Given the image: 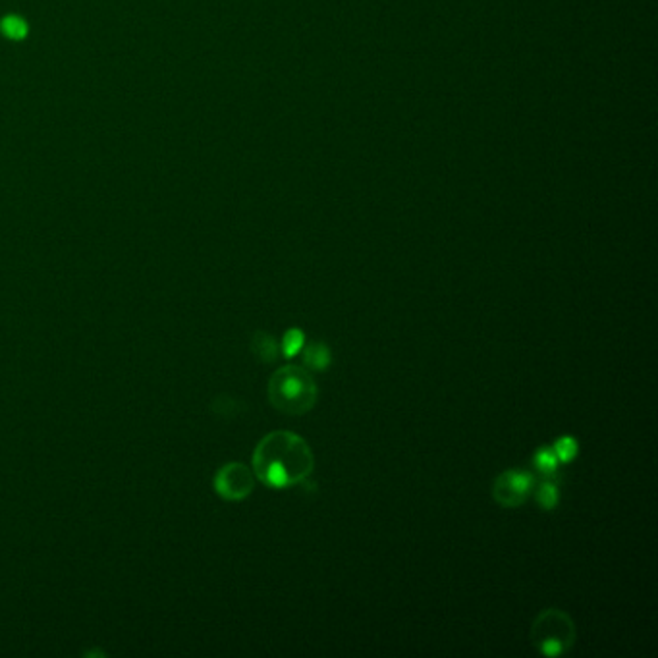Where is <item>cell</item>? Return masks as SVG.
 <instances>
[{
  "instance_id": "6da1fadb",
  "label": "cell",
  "mask_w": 658,
  "mask_h": 658,
  "mask_svg": "<svg viewBox=\"0 0 658 658\" xmlns=\"http://www.w3.org/2000/svg\"><path fill=\"white\" fill-rule=\"evenodd\" d=\"M315 469L307 441L292 431H273L253 450V473L268 489L282 491L305 481Z\"/></svg>"
},
{
  "instance_id": "7a4b0ae2",
  "label": "cell",
  "mask_w": 658,
  "mask_h": 658,
  "mask_svg": "<svg viewBox=\"0 0 658 658\" xmlns=\"http://www.w3.org/2000/svg\"><path fill=\"white\" fill-rule=\"evenodd\" d=\"M268 401L286 415H305L315 408L317 383L305 367L284 365L276 369L267 386Z\"/></svg>"
},
{
  "instance_id": "3957f363",
  "label": "cell",
  "mask_w": 658,
  "mask_h": 658,
  "mask_svg": "<svg viewBox=\"0 0 658 658\" xmlns=\"http://www.w3.org/2000/svg\"><path fill=\"white\" fill-rule=\"evenodd\" d=\"M577 629L572 616L558 609L539 612L531 625V641L542 657H562L572 650Z\"/></svg>"
},
{
  "instance_id": "277c9868",
  "label": "cell",
  "mask_w": 658,
  "mask_h": 658,
  "mask_svg": "<svg viewBox=\"0 0 658 658\" xmlns=\"http://www.w3.org/2000/svg\"><path fill=\"white\" fill-rule=\"evenodd\" d=\"M537 487V477L527 469H506L492 483V498L502 508H517Z\"/></svg>"
},
{
  "instance_id": "5b68a950",
  "label": "cell",
  "mask_w": 658,
  "mask_h": 658,
  "mask_svg": "<svg viewBox=\"0 0 658 658\" xmlns=\"http://www.w3.org/2000/svg\"><path fill=\"white\" fill-rule=\"evenodd\" d=\"M255 487V473L253 469L243 466L240 461H230L217 471L215 475V491L224 500H243L250 496Z\"/></svg>"
},
{
  "instance_id": "8992f818",
  "label": "cell",
  "mask_w": 658,
  "mask_h": 658,
  "mask_svg": "<svg viewBox=\"0 0 658 658\" xmlns=\"http://www.w3.org/2000/svg\"><path fill=\"white\" fill-rule=\"evenodd\" d=\"M303 363L311 371L325 373L332 363V351L325 342H311L303 348Z\"/></svg>"
},
{
  "instance_id": "52a82bcc",
  "label": "cell",
  "mask_w": 658,
  "mask_h": 658,
  "mask_svg": "<svg viewBox=\"0 0 658 658\" xmlns=\"http://www.w3.org/2000/svg\"><path fill=\"white\" fill-rule=\"evenodd\" d=\"M251 351H253L263 363H273V361H276V358H278V353H280V346H278V342H276L270 334L259 330V332L253 334V338H251Z\"/></svg>"
},
{
  "instance_id": "ba28073f",
  "label": "cell",
  "mask_w": 658,
  "mask_h": 658,
  "mask_svg": "<svg viewBox=\"0 0 658 658\" xmlns=\"http://www.w3.org/2000/svg\"><path fill=\"white\" fill-rule=\"evenodd\" d=\"M558 459L550 446H542L533 454V467L541 479H558Z\"/></svg>"
},
{
  "instance_id": "9c48e42d",
  "label": "cell",
  "mask_w": 658,
  "mask_h": 658,
  "mask_svg": "<svg viewBox=\"0 0 658 658\" xmlns=\"http://www.w3.org/2000/svg\"><path fill=\"white\" fill-rule=\"evenodd\" d=\"M537 491H533L535 498L539 502V506L546 512L558 508L560 504V489H558V479H542L539 487H535Z\"/></svg>"
},
{
  "instance_id": "30bf717a",
  "label": "cell",
  "mask_w": 658,
  "mask_h": 658,
  "mask_svg": "<svg viewBox=\"0 0 658 658\" xmlns=\"http://www.w3.org/2000/svg\"><path fill=\"white\" fill-rule=\"evenodd\" d=\"M550 448L554 452L558 464H569V461H574V459L577 458V454H579V444H577V441H575L574 436H569V434H564V436L556 438V442H554Z\"/></svg>"
},
{
  "instance_id": "8fae6325",
  "label": "cell",
  "mask_w": 658,
  "mask_h": 658,
  "mask_svg": "<svg viewBox=\"0 0 658 658\" xmlns=\"http://www.w3.org/2000/svg\"><path fill=\"white\" fill-rule=\"evenodd\" d=\"M305 348V332L301 328H290L286 330L282 338V353L286 358H296Z\"/></svg>"
},
{
  "instance_id": "7c38bea8",
  "label": "cell",
  "mask_w": 658,
  "mask_h": 658,
  "mask_svg": "<svg viewBox=\"0 0 658 658\" xmlns=\"http://www.w3.org/2000/svg\"><path fill=\"white\" fill-rule=\"evenodd\" d=\"M0 29H2V33L8 35V37H14V39H20V37H24L25 31H27V27L22 20H17V17H6L2 24H0Z\"/></svg>"
}]
</instances>
